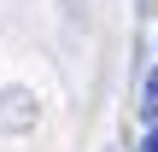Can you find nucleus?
<instances>
[{"label": "nucleus", "mask_w": 158, "mask_h": 152, "mask_svg": "<svg viewBox=\"0 0 158 152\" xmlns=\"http://www.w3.org/2000/svg\"><path fill=\"white\" fill-rule=\"evenodd\" d=\"M35 123V94L29 88H0V129H29Z\"/></svg>", "instance_id": "nucleus-1"}, {"label": "nucleus", "mask_w": 158, "mask_h": 152, "mask_svg": "<svg viewBox=\"0 0 158 152\" xmlns=\"http://www.w3.org/2000/svg\"><path fill=\"white\" fill-rule=\"evenodd\" d=\"M147 123H158V76L147 82Z\"/></svg>", "instance_id": "nucleus-2"}, {"label": "nucleus", "mask_w": 158, "mask_h": 152, "mask_svg": "<svg viewBox=\"0 0 158 152\" xmlns=\"http://www.w3.org/2000/svg\"><path fill=\"white\" fill-rule=\"evenodd\" d=\"M141 152H158V123H152V135H147V141H141Z\"/></svg>", "instance_id": "nucleus-3"}]
</instances>
